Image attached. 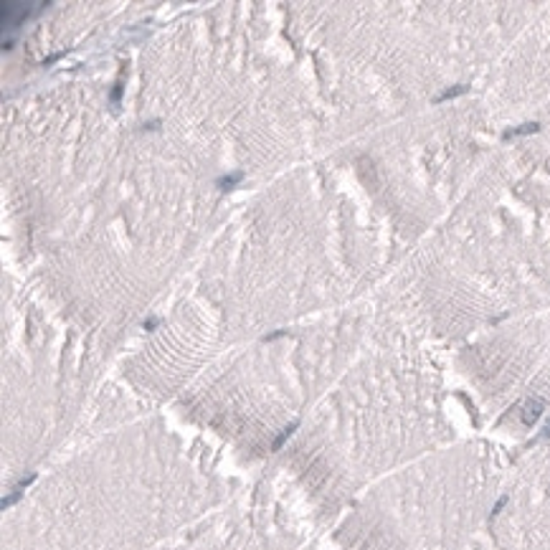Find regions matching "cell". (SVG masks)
Listing matches in <instances>:
<instances>
[{
  "label": "cell",
  "mask_w": 550,
  "mask_h": 550,
  "mask_svg": "<svg viewBox=\"0 0 550 550\" xmlns=\"http://www.w3.org/2000/svg\"><path fill=\"white\" fill-rule=\"evenodd\" d=\"M543 413V403H538V400H532V403L523 411V421L525 424H535V419Z\"/></svg>",
  "instance_id": "cell-3"
},
{
  "label": "cell",
  "mask_w": 550,
  "mask_h": 550,
  "mask_svg": "<svg viewBox=\"0 0 550 550\" xmlns=\"http://www.w3.org/2000/svg\"><path fill=\"white\" fill-rule=\"evenodd\" d=\"M294 428H297V424H292V426H289V428L284 431V434H281V436H279V439L274 441V449H279V447H281V444H284V441H287V436L292 434V431H294Z\"/></svg>",
  "instance_id": "cell-5"
},
{
  "label": "cell",
  "mask_w": 550,
  "mask_h": 550,
  "mask_svg": "<svg viewBox=\"0 0 550 550\" xmlns=\"http://www.w3.org/2000/svg\"><path fill=\"white\" fill-rule=\"evenodd\" d=\"M543 436H550V424H548V428L543 431Z\"/></svg>",
  "instance_id": "cell-6"
},
{
  "label": "cell",
  "mask_w": 550,
  "mask_h": 550,
  "mask_svg": "<svg viewBox=\"0 0 550 550\" xmlns=\"http://www.w3.org/2000/svg\"><path fill=\"white\" fill-rule=\"evenodd\" d=\"M540 129V125L538 122H527V125H520V127H512V129H507L504 132V137H523V135H532V132H538Z\"/></svg>",
  "instance_id": "cell-1"
},
{
  "label": "cell",
  "mask_w": 550,
  "mask_h": 550,
  "mask_svg": "<svg viewBox=\"0 0 550 550\" xmlns=\"http://www.w3.org/2000/svg\"><path fill=\"white\" fill-rule=\"evenodd\" d=\"M241 177H244V173H231V175H224V177L218 180V190H224V193H226V190H231L233 185H239V183H241Z\"/></svg>",
  "instance_id": "cell-2"
},
{
  "label": "cell",
  "mask_w": 550,
  "mask_h": 550,
  "mask_svg": "<svg viewBox=\"0 0 550 550\" xmlns=\"http://www.w3.org/2000/svg\"><path fill=\"white\" fill-rule=\"evenodd\" d=\"M464 92H467V86H462V84H459V86H451V89H447V92H441V94L436 97V101H444V99H454L456 94H464Z\"/></svg>",
  "instance_id": "cell-4"
}]
</instances>
